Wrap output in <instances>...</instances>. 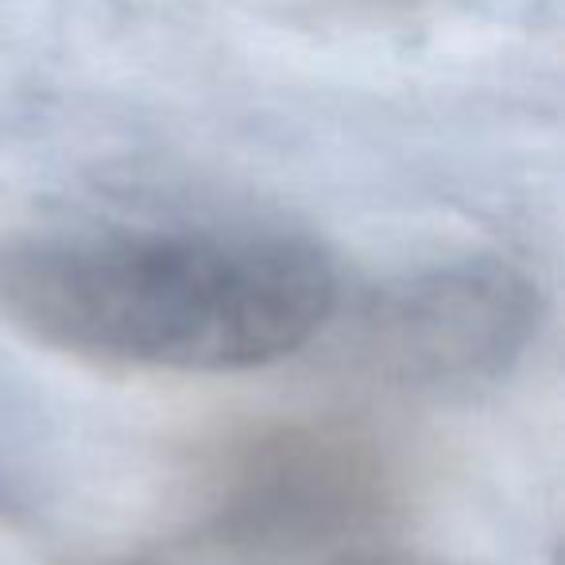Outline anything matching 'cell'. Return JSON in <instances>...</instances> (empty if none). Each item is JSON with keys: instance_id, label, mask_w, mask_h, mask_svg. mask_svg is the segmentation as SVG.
<instances>
[{"instance_id": "6da1fadb", "label": "cell", "mask_w": 565, "mask_h": 565, "mask_svg": "<svg viewBox=\"0 0 565 565\" xmlns=\"http://www.w3.org/2000/svg\"><path fill=\"white\" fill-rule=\"evenodd\" d=\"M0 307L63 353L244 372L315 341L338 307V271L291 228L74 225L0 252Z\"/></svg>"}, {"instance_id": "7a4b0ae2", "label": "cell", "mask_w": 565, "mask_h": 565, "mask_svg": "<svg viewBox=\"0 0 565 565\" xmlns=\"http://www.w3.org/2000/svg\"><path fill=\"white\" fill-rule=\"evenodd\" d=\"M380 356L415 380L500 372L534 326L531 282L508 264L469 259L403 282L380 302Z\"/></svg>"}]
</instances>
